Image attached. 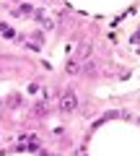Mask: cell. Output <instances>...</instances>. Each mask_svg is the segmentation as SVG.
<instances>
[{"mask_svg":"<svg viewBox=\"0 0 140 156\" xmlns=\"http://www.w3.org/2000/svg\"><path fill=\"white\" fill-rule=\"evenodd\" d=\"M57 107H60L62 115H73V112L78 109V94H75L73 89H65L60 94V104H57Z\"/></svg>","mask_w":140,"mask_h":156,"instance_id":"6da1fadb","label":"cell"},{"mask_svg":"<svg viewBox=\"0 0 140 156\" xmlns=\"http://www.w3.org/2000/svg\"><path fill=\"white\" fill-rule=\"evenodd\" d=\"M67 73L70 76H78V60H67Z\"/></svg>","mask_w":140,"mask_h":156,"instance_id":"7a4b0ae2","label":"cell"}]
</instances>
